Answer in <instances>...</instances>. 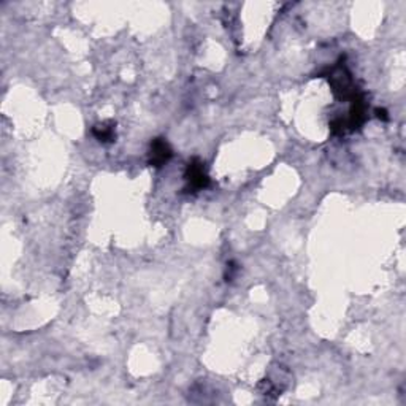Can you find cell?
Masks as SVG:
<instances>
[{"label": "cell", "instance_id": "cell-1", "mask_svg": "<svg viewBox=\"0 0 406 406\" xmlns=\"http://www.w3.org/2000/svg\"><path fill=\"white\" fill-rule=\"evenodd\" d=\"M151 156H152L151 162H154V164H164V162H167V159L172 156V151H170L168 144L165 143L164 140H158V142H154V144H152Z\"/></svg>", "mask_w": 406, "mask_h": 406}, {"label": "cell", "instance_id": "cell-2", "mask_svg": "<svg viewBox=\"0 0 406 406\" xmlns=\"http://www.w3.org/2000/svg\"><path fill=\"white\" fill-rule=\"evenodd\" d=\"M190 170V174H189V180L190 182L194 184L196 188H203V186H206V174L203 173V167L202 165H198V167H196V165H190L189 167Z\"/></svg>", "mask_w": 406, "mask_h": 406}, {"label": "cell", "instance_id": "cell-3", "mask_svg": "<svg viewBox=\"0 0 406 406\" xmlns=\"http://www.w3.org/2000/svg\"><path fill=\"white\" fill-rule=\"evenodd\" d=\"M94 132H96V136L98 138L100 142H106V140H112V138H113V134H114L113 127H106L105 124H102V126H97Z\"/></svg>", "mask_w": 406, "mask_h": 406}]
</instances>
